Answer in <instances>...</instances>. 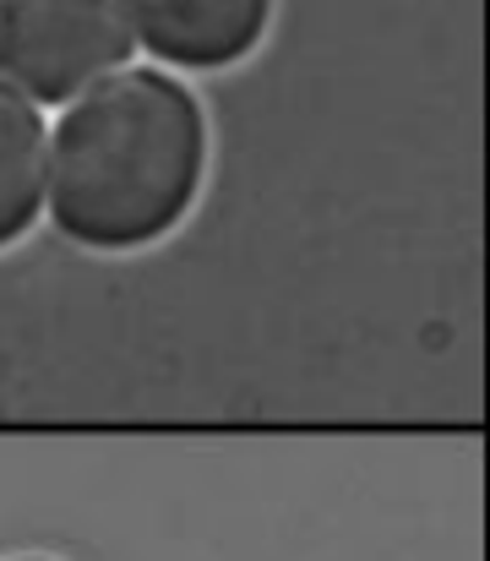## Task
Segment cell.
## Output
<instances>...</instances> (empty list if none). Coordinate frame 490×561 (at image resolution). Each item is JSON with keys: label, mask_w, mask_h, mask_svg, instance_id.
Listing matches in <instances>:
<instances>
[{"label": "cell", "mask_w": 490, "mask_h": 561, "mask_svg": "<svg viewBox=\"0 0 490 561\" xmlns=\"http://www.w3.org/2000/svg\"><path fill=\"white\" fill-rule=\"evenodd\" d=\"M49 131L44 110L0 82V251L16 245L44 213Z\"/></svg>", "instance_id": "obj_4"}, {"label": "cell", "mask_w": 490, "mask_h": 561, "mask_svg": "<svg viewBox=\"0 0 490 561\" xmlns=\"http://www.w3.org/2000/svg\"><path fill=\"white\" fill-rule=\"evenodd\" d=\"M115 11L163 71H224L273 22V0H115Z\"/></svg>", "instance_id": "obj_3"}, {"label": "cell", "mask_w": 490, "mask_h": 561, "mask_svg": "<svg viewBox=\"0 0 490 561\" xmlns=\"http://www.w3.org/2000/svg\"><path fill=\"white\" fill-rule=\"evenodd\" d=\"M207 175L202 99L163 66H126L49 126V224L82 251H143L185 224Z\"/></svg>", "instance_id": "obj_1"}, {"label": "cell", "mask_w": 490, "mask_h": 561, "mask_svg": "<svg viewBox=\"0 0 490 561\" xmlns=\"http://www.w3.org/2000/svg\"><path fill=\"white\" fill-rule=\"evenodd\" d=\"M16 561H49V557H16Z\"/></svg>", "instance_id": "obj_5"}, {"label": "cell", "mask_w": 490, "mask_h": 561, "mask_svg": "<svg viewBox=\"0 0 490 561\" xmlns=\"http://www.w3.org/2000/svg\"><path fill=\"white\" fill-rule=\"evenodd\" d=\"M132 66L115 0H0V82L27 104H77Z\"/></svg>", "instance_id": "obj_2"}]
</instances>
